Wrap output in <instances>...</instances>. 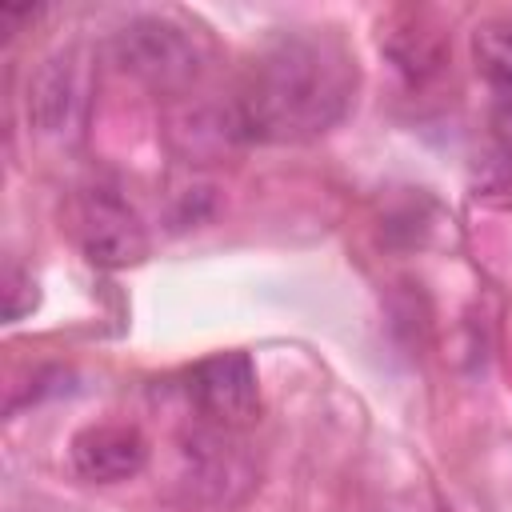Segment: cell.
<instances>
[{
    "mask_svg": "<svg viewBox=\"0 0 512 512\" xmlns=\"http://www.w3.org/2000/svg\"><path fill=\"white\" fill-rule=\"evenodd\" d=\"M356 60L328 32H280L228 100L240 140H312L348 116Z\"/></svg>",
    "mask_w": 512,
    "mask_h": 512,
    "instance_id": "cell-1",
    "label": "cell"
},
{
    "mask_svg": "<svg viewBox=\"0 0 512 512\" xmlns=\"http://www.w3.org/2000/svg\"><path fill=\"white\" fill-rule=\"evenodd\" d=\"M112 60L132 80L156 92H184L204 68V52L196 36L168 16H136L124 28H116Z\"/></svg>",
    "mask_w": 512,
    "mask_h": 512,
    "instance_id": "cell-2",
    "label": "cell"
},
{
    "mask_svg": "<svg viewBox=\"0 0 512 512\" xmlns=\"http://www.w3.org/2000/svg\"><path fill=\"white\" fill-rule=\"evenodd\" d=\"M88 56L84 48L68 44L40 60L28 84V120L40 136L64 140L76 136L88 116Z\"/></svg>",
    "mask_w": 512,
    "mask_h": 512,
    "instance_id": "cell-3",
    "label": "cell"
},
{
    "mask_svg": "<svg viewBox=\"0 0 512 512\" xmlns=\"http://www.w3.org/2000/svg\"><path fill=\"white\" fill-rule=\"evenodd\" d=\"M76 240L100 268H128L148 256V236L136 208L116 188H84L76 200Z\"/></svg>",
    "mask_w": 512,
    "mask_h": 512,
    "instance_id": "cell-4",
    "label": "cell"
},
{
    "mask_svg": "<svg viewBox=\"0 0 512 512\" xmlns=\"http://www.w3.org/2000/svg\"><path fill=\"white\" fill-rule=\"evenodd\" d=\"M188 396L208 424H216L224 432L244 428L260 412V388H256L252 356L240 348H228V352L200 360L188 376Z\"/></svg>",
    "mask_w": 512,
    "mask_h": 512,
    "instance_id": "cell-5",
    "label": "cell"
},
{
    "mask_svg": "<svg viewBox=\"0 0 512 512\" xmlns=\"http://www.w3.org/2000/svg\"><path fill=\"white\" fill-rule=\"evenodd\" d=\"M72 468L92 484H120L144 472L148 440L136 424H88L72 436Z\"/></svg>",
    "mask_w": 512,
    "mask_h": 512,
    "instance_id": "cell-6",
    "label": "cell"
},
{
    "mask_svg": "<svg viewBox=\"0 0 512 512\" xmlns=\"http://www.w3.org/2000/svg\"><path fill=\"white\" fill-rule=\"evenodd\" d=\"M472 60L496 96V128L512 144V24L508 20L480 24L472 32Z\"/></svg>",
    "mask_w": 512,
    "mask_h": 512,
    "instance_id": "cell-7",
    "label": "cell"
},
{
    "mask_svg": "<svg viewBox=\"0 0 512 512\" xmlns=\"http://www.w3.org/2000/svg\"><path fill=\"white\" fill-rule=\"evenodd\" d=\"M32 308H36V280L12 264L4 272V320H20Z\"/></svg>",
    "mask_w": 512,
    "mask_h": 512,
    "instance_id": "cell-8",
    "label": "cell"
}]
</instances>
